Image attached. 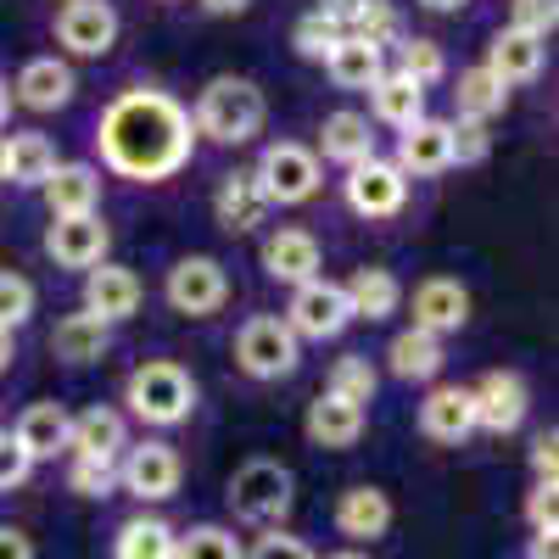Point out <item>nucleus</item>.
Wrapping results in <instances>:
<instances>
[{"instance_id":"473e14b6","label":"nucleus","mask_w":559,"mask_h":559,"mask_svg":"<svg viewBox=\"0 0 559 559\" xmlns=\"http://www.w3.org/2000/svg\"><path fill=\"white\" fill-rule=\"evenodd\" d=\"M342 292H347L353 319H392L397 302H403V286H397L392 269H358Z\"/></svg>"},{"instance_id":"cd10ccee","label":"nucleus","mask_w":559,"mask_h":559,"mask_svg":"<svg viewBox=\"0 0 559 559\" xmlns=\"http://www.w3.org/2000/svg\"><path fill=\"white\" fill-rule=\"evenodd\" d=\"M319 152H324V163H342V168H358L364 157H376L369 118L364 112H331L319 129Z\"/></svg>"},{"instance_id":"9b49d317","label":"nucleus","mask_w":559,"mask_h":559,"mask_svg":"<svg viewBox=\"0 0 559 559\" xmlns=\"http://www.w3.org/2000/svg\"><path fill=\"white\" fill-rule=\"evenodd\" d=\"M471 403H476L481 431L509 437V431H521V419L532 408V392H526V381L515 376V369H492V376H481V386H471Z\"/></svg>"},{"instance_id":"4be33fe9","label":"nucleus","mask_w":559,"mask_h":559,"mask_svg":"<svg viewBox=\"0 0 559 559\" xmlns=\"http://www.w3.org/2000/svg\"><path fill=\"white\" fill-rule=\"evenodd\" d=\"M39 191H45V202H51V218H84L102 202V174L90 163H57V174L45 179Z\"/></svg>"},{"instance_id":"864d4df0","label":"nucleus","mask_w":559,"mask_h":559,"mask_svg":"<svg viewBox=\"0 0 559 559\" xmlns=\"http://www.w3.org/2000/svg\"><path fill=\"white\" fill-rule=\"evenodd\" d=\"M202 7H207L213 17H241V12L252 7V0H202Z\"/></svg>"},{"instance_id":"b1692460","label":"nucleus","mask_w":559,"mask_h":559,"mask_svg":"<svg viewBox=\"0 0 559 559\" xmlns=\"http://www.w3.org/2000/svg\"><path fill=\"white\" fill-rule=\"evenodd\" d=\"M302 431H308L313 448H353V442L364 437V408H353V403H342V397H331V392H319V397L308 403Z\"/></svg>"},{"instance_id":"6e6552de","label":"nucleus","mask_w":559,"mask_h":559,"mask_svg":"<svg viewBox=\"0 0 559 559\" xmlns=\"http://www.w3.org/2000/svg\"><path fill=\"white\" fill-rule=\"evenodd\" d=\"M179 476H185V464L168 442H140L129 448V459L118 464V487L134 492L140 503H163L179 492Z\"/></svg>"},{"instance_id":"13d9d810","label":"nucleus","mask_w":559,"mask_h":559,"mask_svg":"<svg viewBox=\"0 0 559 559\" xmlns=\"http://www.w3.org/2000/svg\"><path fill=\"white\" fill-rule=\"evenodd\" d=\"M331 559H369V554H358V548H342V554H331Z\"/></svg>"},{"instance_id":"5701e85b","label":"nucleus","mask_w":559,"mask_h":559,"mask_svg":"<svg viewBox=\"0 0 559 559\" xmlns=\"http://www.w3.org/2000/svg\"><path fill=\"white\" fill-rule=\"evenodd\" d=\"M481 68H487L492 79H503V84H532V79L543 73V39H532V34H521V28H498Z\"/></svg>"},{"instance_id":"6e6d98bb","label":"nucleus","mask_w":559,"mask_h":559,"mask_svg":"<svg viewBox=\"0 0 559 559\" xmlns=\"http://www.w3.org/2000/svg\"><path fill=\"white\" fill-rule=\"evenodd\" d=\"M7 112H12V84L0 79V123H7Z\"/></svg>"},{"instance_id":"2f4dec72","label":"nucleus","mask_w":559,"mask_h":559,"mask_svg":"<svg viewBox=\"0 0 559 559\" xmlns=\"http://www.w3.org/2000/svg\"><path fill=\"white\" fill-rule=\"evenodd\" d=\"M107 347H112V336H107V324L96 313H68V319H57V331H51V353L62 364H73V369L96 364Z\"/></svg>"},{"instance_id":"5fc2aeb1","label":"nucleus","mask_w":559,"mask_h":559,"mask_svg":"<svg viewBox=\"0 0 559 559\" xmlns=\"http://www.w3.org/2000/svg\"><path fill=\"white\" fill-rule=\"evenodd\" d=\"M419 7H426V12H464L471 0H419Z\"/></svg>"},{"instance_id":"49530a36","label":"nucleus","mask_w":559,"mask_h":559,"mask_svg":"<svg viewBox=\"0 0 559 559\" xmlns=\"http://www.w3.org/2000/svg\"><path fill=\"white\" fill-rule=\"evenodd\" d=\"M28 471H34V459L12 442V431H0V492L23 487V481H28Z\"/></svg>"},{"instance_id":"a19ab883","label":"nucleus","mask_w":559,"mask_h":559,"mask_svg":"<svg viewBox=\"0 0 559 559\" xmlns=\"http://www.w3.org/2000/svg\"><path fill=\"white\" fill-rule=\"evenodd\" d=\"M28 313H34V286L23 274H12V269H0V331H17V324H28Z\"/></svg>"},{"instance_id":"dca6fc26","label":"nucleus","mask_w":559,"mask_h":559,"mask_svg":"<svg viewBox=\"0 0 559 559\" xmlns=\"http://www.w3.org/2000/svg\"><path fill=\"white\" fill-rule=\"evenodd\" d=\"M140 308V274L123 263H96L84 280V313H96L102 324H118Z\"/></svg>"},{"instance_id":"9d476101","label":"nucleus","mask_w":559,"mask_h":559,"mask_svg":"<svg viewBox=\"0 0 559 559\" xmlns=\"http://www.w3.org/2000/svg\"><path fill=\"white\" fill-rule=\"evenodd\" d=\"M57 39H62V51H73V57H107L118 45L112 0H68V7L57 12Z\"/></svg>"},{"instance_id":"20e7f679","label":"nucleus","mask_w":559,"mask_h":559,"mask_svg":"<svg viewBox=\"0 0 559 559\" xmlns=\"http://www.w3.org/2000/svg\"><path fill=\"white\" fill-rule=\"evenodd\" d=\"M123 397L146 426H179V419H191V408H197V381L185 376V364H174V358H146L129 376Z\"/></svg>"},{"instance_id":"ddd939ff","label":"nucleus","mask_w":559,"mask_h":559,"mask_svg":"<svg viewBox=\"0 0 559 559\" xmlns=\"http://www.w3.org/2000/svg\"><path fill=\"white\" fill-rule=\"evenodd\" d=\"M453 168V123L442 118H419L397 134V174L408 179H431V174H448Z\"/></svg>"},{"instance_id":"c9c22d12","label":"nucleus","mask_w":559,"mask_h":559,"mask_svg":"<svg viewBox=\"0 0 559 559\" xmlns=\"http://www.w3.org/2000/svg\"><path fill=\"white\" fill-rule=\"evenodd\" d=\"M324 392L342 397V403H353V408H364L369 397H376V364H369L364 353L336 358V364H331V386H324Z\"/></svg>"},{"instance_id":"37998d69","label":"nucleus","mask_w":559,"mask_h":559,"mask_svg":"<svg viewBox=\"0 0 559 559\" xmlns=\"http://www.w3.org/2000/svg\"><path fill=\"white\" fill-rule=\"evenodd\" d=\"M559 23V0H509V28H521L532 39H548Z\"/></svg>"},{"instance_id":"423d86ee","label":"nucleus","mask_w":559,"mask_h":559,"mask_svg":"<svg viewBox=\"0 0 559 559\" xmlns=\"http://www.w3.org/2000/svg\"><path fill=\"white\" fill-rule=\"evenodd\" d=\"M252 179H258V191L269 197V207L274 202L292 207V202H308L319 191V157L308 146H297V140H274V146L258 157Z\"/></svg>"},{"instance_id":"72a5a7b5","label":"nucleus","mask_w":559,"mask_h":559,"mask_svg":"<svg viewBox=\"0 0 559 559\" xmlns=\"http://www.w3.org/2000/svg\"><path fill=\"white\" fill-rule=\"evenodd\" d=\"M453 102H459V123H487V118H498L509 107V84L492 79L487 68H464Z\"/></svg>"},{"instance_id":"4c0bfd02","label":"nucleus","mask_w":559,"mask_h":559,"mask_svg":"<svg viewBox=\"0 0 559 559\" xmlns=\"http://www.w3.org/2000/svg\"><path fill=\"white\" fill-rule=\"evenodd\" d=\"M347 34H358V39L376 45V51H386L392 39H403V17H397L392 0H364V7L353 12V23H347Z\"/></svg>"},{"instance_id":"7c9ffc66","label":"nucleus","mask_w":559,"mask_h":559,"mask_svg":"<svg viewBox=\"0 0 559 559\" xmlns=\"http://www.w3.org/2000/svg\"><path fill=\"white\" fill-rule=\"evenodd\" d=\"M324 73H331L342 90H369V84L386 73V62H381V51H376L369 39L342 34V39L331 45V57H324Z\"/></svg>"},{"instance_id":"e433bc0d","label":"nucleus","mask_w":559,"mask_h":559,"mask_svg":"<svg viewBox=\"0 0 559 559\" xmlns=\"http://www.w3.org/2000/svg\"><path fill=\"white\" fill-rule=\"evenodd\" d=\"M174 559H247V548L224 526H191L174 537Z\"/></svg>"},{"instance_id":"79ce46f5","label":"nucleus","mask_w":559,"mask_h":559,"mask_svg":"<svg viewBox=\"0 0 559 559\" xmlns=\"http://www.w3.org/2000/svg\"><path fill=\"white\" fill-rule=\"evenodd\" d=\"M342 39V28L331 23V17H319V12H308L297 28H292V45H297V57H308V62H324L331 57V45Z\"/></svg>"},{"instance_id":"39448f33","label":"nucleus","mask_w":559,"mask_h":559,"mask_svg":"<svg viewBox=\"0 0 559 559\" xmlns=\"http://www.w3.org/2000/svg\"><path fill=\"white\" fill-rule=\"evenodd\" d=\"M302 358V342L292 336V324L280 319V313H252L241 324V336H236V364L247 369L252 381H280V376H292Z\"/></svg>"},{"instance_id":"0eeeda50","label":"nucleus","mask_w":559,"mask_h":559,"mask_svg":"<svg viewBox=\"0 0 559 559\" xmlns=\"http://www.w3.org/2000/svg\"><path fill=\"white\" fill-rule=\"evenodd\" d=\"M286 324L297 342H331L353 324V308H347V292L336 280H308V286L292 292V308H286Z\"/></svg>"},{"instance_id":"4468645a","label":"nucleus","mask_w":559,"mask_h":559,"mask_svg":"<svg viewBox=\"0 0 559 559\" xmlns=\"http://www.w3.org/2000/svg\"><path fill=\"white\" fill-rule=\"evenodd\" d=\"M464 319H471V292L459 286L448 274H431L414 286V331L426 336H448V331H464Z\"/></svg>"},{"instance_id":"c756f323","label":"nucleus","mask_w":559,"mask_h":559,"mask_svg":"<svg viewBox=\"0 0 559 559\" xmlns=\"http://www.w3.org/2000/svg\"><path fill=\"white\" fill-rule=\"evenodd\" d=\"M369 107H376L381 123L408 129V123L426 118V90H419L408 73H381L376 84H369Z\"/></svg>"},{"instance_id":"f03ea898","label":"nucleus","mask_w":559,"mask_h":559,"mask_svg":"<svg viewBox=\"0 0 559 559\" xmlns=\"http://www.w3.org/2000/svg\"><path fill=\"white\" fill-rule=\"evenodd\" d=\"M269 107H263V90L252 79H236V73H218L202 96H197V118L191 129L218 140V146H247V140L263 129Z\"/></svg>"},{"instance_id":"7ed1b4c3","label":"nucleus","mask_w":559,"mask_h":559,"mask_svg":"<svg viewBox=\"0 0 559 559\" xmlns=\"http://www.w3.org/2000/svg\"><path fill=\"white\" fill-rule=\"evenodd\" d=\"M292 503H297V476L280 459H247L241 471L229 476V509H236V521H247V526L274 532L292 515Z\"/></svg>"},{"instance_id":"09e8293b","label":"nucleus","mask_w":559,"mask_h":559,"mask_svg":"<svg viewBox=\"0 0 559 559\" xmlns=\"http://www.w3.org/2000/svg\"><path fill=\"white\" fill-rule=\"evenodd\" d=\"M532 471H537V481H554V471H559V437L554 431H543L532 442Z\"/></svg>"},{"instance_id":"c85d7f7f","label":"nucleus","mask_w":559,"mask_h":559,"mask_svg":"<svg viewBox=\"0 0 559 559\" xmlns=\"http://www.w3.org/2000/svg\"><path fill=\"white\" fill-rule=\"evenodd\" d=\"M386 364H392V376H397V381H437V376H442V364H448V353H442L437 336H426V331H414V324H408V331L392 336Z\"/></svg>"},{"instance_id":"603ef678","label":"nucleus","mask_w":559,"mask_h":559,"mask_svg":"<svg viewBox=\"0 0 559 559\" xmlns=\"http://www.w3.org/2000/svg\"><path fill=\"white\" fill-rule=\"evenodd\" d=\"M526 559H559V532H532L526 537Z\"/></svg>"},{"instance_id":"393cba45","label":"nucleus","mask_w":559,"mask_h":559,"mask_svg":"<svg viewBox=\"0 0 559 559\" xmlns=\"http://www.w3.org/2000/svg\"><path fill=\"white\" fill-rule=\"evenodd\" d=\"M51 174H57V146L39 129L7 134V163H0V179H12V185H23V191H34V185H45Z\"/></svg>"},{"instance_id":"a878e982","label":"nucleus","mask_w":559,"mask_h":559,"mask_svg":"<svg viewBox=\"0 0 559 559\" xmlns=\"http://www.w3.org/2000/svg\"><path fill=\"white\" fill-rule=\"evenodd\" d=\"M213 213H218V224L229 229V236H247V229H258V224H263V213H269V197L258 191L252 168L229 174V179L218 185V197H213Z\"/></svg>"},{"instance_id":"f3484780","label":"nucleus","mask_w":559,"mask_h":559,"mask_svg":"<svg viewBox=\"0 0 559 559\" xmlns=\"http://www.w3.org/2000/svg\"><path fill=\"white\" fill-rule=\"evenodd\" d=\"M73 90H79V79H73L68 62L34 57V62H23V73H17V84H12V102H23L28 112H57V107L73 102Z\"/></svg>"},{"instance_id":"bf43d9fd","label":"nucleus","mask_w":559,"mask_h":559,"mask_svg":"<svg viewBox=\"0 0 559 559\" xmlns=\"http://www.w3.org/2000/svg\"><path fill=\"white\" fill-rule=\"evenodd\" d=\"M0 163H7V134H0Z\"/></svg>"},{"instance_id":"58836bf2","label":"nucleus","mask_w":559,"mask_h":559,"mask_svg":"<svg viewBox=\"0 0 559 559\" xmlns=\"http://www.w3.org/2000/svg\"><path fill=\"white\" fill-rule=\"evenodd\" d=\"M68 487L79 498H112L118 492V459H73Z\"/></svg>"},{"instance_id":"a18cd8bd","label":"nucleus","mask_w":559,"mask_h":559,"mask_svg":"<svg viewBox=\"0 0 559 559\" xmlns=\"http://www.w3.org/2000/svg\"><path fill=\"white\" fill-rule=\"evenodd\" d=\"M492 134L487 123H453V163H487Z\"/></svg>"},{"instance_id":"2eb2a0df","label":"nucleus","mask_w":559,"mask_h":559,"mask_svg":"<svg viewBox=\"0 0 559 559\" xmlns=\"http://www.w3.org/2000/svg\"><path fill=\"white\" fill-rule=\"evenodd\" d=\"M45 252H51V263H62V269H96L107 258V224L96 213L51 218V229H45Z\"/></svg>"},{"instance_id":"bb28decb","label":"nucleus","mask_w":559,"mask_h":559,"mask_svg":"<svg viewBox=\"0 0 559 559\" xmlns=\"http://www.w3.org/2000/svg\"><path fill=\"white\" fill-rule=\"evenodd\" d=\"M123 448V414L96 403V408H84L73 419V431H68V453L73 459H118Z\"/></svg>"},{"instance_id":"4d7b16f0","label":"nucleus","mask_w":559,"mask_h":559,"mask_svg":"<svg viewBox=\"0 0 559 559\" xmlns=\"http://www.w3.org/2000/svg\"><path fill=\"white\" fill-rule=\"evenodd\" d=\"M7 364H12V336L0 331V369H7Z\"/></svg>"},{"instance_id":"412c9836","label":"nucleus","mask_w":559,"mask_h":559,"mask_svg":"<svg viewBox=\"0 0 559 559\" xmlns=\"http://www.w3.org/2000/svg\"><path fill=\"white\" fill-rule=\"evenodd\" d=\"M68 431H73V414L62 403H28L23 419H17V431H12V442L39 464V459L68 453Z\"/></svg>"},{"instance_id":"f704fd0d","label":"nucleus","mask_w":559,"mask_h":559,"mask_svg":"<svg viewBox=\"0 0 559 559\" xmlns=\"http://www.w3.org/2000/svg\"><path fill=\"white\" fill-rule=\"evenodd\" d=\"M174 526L157 521V515H134L118 526L112 537V559H174Z\"/></svg>"},{"instance_id":"1a4fd4ad","label":"nucleus","mask_w":559,"mask_h":559,"mask_svg":"<svg viewBox=\"0 0 559 559\" xmlns=\"http://www.w3.org/2000/svg\"><path fill=\"white\" fill-rule=\"evenodd\" d=\"M224 297H229V274H224L218 258H179V263L168 269V302H174L179 313L207 319V313L224 308Z\"/></svg>"},{"instance_id":"3c124183","label":"nucleus","mask_w":559,"mask_h":559,"mask_svg":"<svg viewBox=\"0 0 559 559\" xmlns=\"http://www.w3.org/2000/svg\"><path fill=\"white\" fill-rule=\"evenodd\" d=\"M358 7H364V0H319L313 12H319V17H331V23L347 34V23H353V12H358Z\"/></svg>"},{"instance_id":"ea45409f","label":"nucleus","mask_w":559,"mask_h":559,"mask_svg":"<svg viewBox=\"0 0 559 559\" xmlns=\"http://www.w3.org/2000/svg\"><path fill=\"white\" fill-rule=\"evenodd\" d=\"M397 73H408L419 90H426V84H437V79L448 73L442 45H437V39H403V68H397Z\"/></svg>"},{"instance_id":"6ab92c4d","label":"nucleus","mask_w":559,"mask_h":559,"mask_svg":"<svg viewBox=\"0 0 559 559\" xmlns=\"http://www.w3.org/2000/svg\"><path fill=\"white\" fill-rule=\"evenodd\" d=\"M263 274L280 286H308V280H319V241L308 229H274L263 241Z\"/></svg>"},{"instance_id":"8fccbe9b","label":"nucleus","mask_w":559,"mask_h":559,"mask_svg":"<svg viewBox=\"0 0 559 559\" xmlns=\"http://www.w3.org/2000/svg\"><path fill=\"white\" fill-rule=\"evenodd\" d=\"M0 559H34V537L17 526H0Z\"/></svg>"},{"instance_id":"aec40b11","label":"nucleus","mask_w":559,"mask_h":559,"mask_svg":"<svg viewBox=\"0 0 559 559\" xmlns=\"http://www.w3.org/2000/svg\"><path fill=\"white\" fill-rule=\"evenodd\" d=\"M336 532L342 537H353V543H376V537H386L392 532V498L381 492V487H347L342 498H336Z\"/></svg>"},{"instance_id":"f8f14e48","label":"nucleus","mask_w":559,"mask_h":559,"mask_svg":"<svg viewBox=\"0 0 559 559\" xmlns=\"http://www.w3.org/2000/svg\"><path fill=\"white\" fill-rule=\"evenodd\" d=\"M408 202V179L397 174V163L364 157L358 168H347V207L364 218H392Z\"/></svg>"},{"instance_id":"f257e3e1","label":"nucleus","mask_w":559,"mask_h":559,"mask_svg":"<svg viewBox=\"0 0 559 559\" xmlns=\"http://www.w3.org/2000/svg\"><path fill=\"white\" fill-rule=\"evenodd\" d=\"M191 140H197L191 112L163 90H134L102 118V152L129 179H168L191 157Z\"/></svg>"},{"instance_id":"de8ad7c7","label":"nucleus","mask_w":559,"mask_h":559,"mask_svg":"<svg viewBox=\"0 0 559 559\" xmlns=\"http://www.w3.org/2000/svg\"><path fill=\"white\" fill-rule=\"evenodd\" d=\"M554 509H559V487H554V481H537L532 498H526V521H532V532H559V526H554Z\"/></svg>"},{"instance_id":"c03bdc74","label":"nucleus","mask_w":559,"mask_h":559,"mask_svg":"<svg viewBox=\"0 0 559 559\" xmlns=\"http://www.w3.org/2000/svg\"><path fill=\"white\" fill-rule=\"evenodd\" d=\"M247 559H319V554H313L302 537H292V532H280V526H274V532H263V537L252 543Z\"/></svg>"},{"instance_id":"a211bd4d","label":"nucleus","mask_w":559,"mask_h":559,"mask_svg":"<svg viewBox=\"0 0 559 559\" xmlns=\"http://www.w3.org/2000/svg\"><path fill=\"white\" fill-rule=\"evenodd\" d=\"M419 431L431 442H464L476 431V403H471V386H431L426 403H419Z\"/></svg>"}]
</instances>
